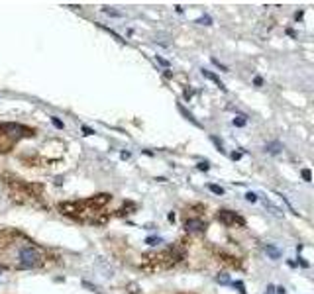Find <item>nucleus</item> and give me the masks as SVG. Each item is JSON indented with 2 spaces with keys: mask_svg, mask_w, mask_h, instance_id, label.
I'll use <instances>...</instances> for the list:
<instances>
[{
  "mask_svg": "<svg viewBox=\"0 0 314 294\" xmlns=\"http://www.w3.org/2000/svg\"><path fill=\"white\" fill-rule=\"evenodd\" d=\"M196 24H202V26H210V24H212V18H210V16H202V18H198V20H196Z\"/></svg>",
  "mask_w": 314,
  "mask_h": 294,
  "instance_id": "8",
  "label": "nucleus"
},
{
  "mask_svg": "<svg viewBox=\"0 0 314 294\" xmlns=\"http://www.w3.org/2000/svg\"><path fill=\"white\" fill-rule=\"evenodd\" d=\"M253 84H255V86H261V84H263V79H261V77H255V79H253Z\"/></svg>",
  "mask_w": 314,
  "mask_h": 294,
  "instance_id": "20",
  "label": "nucleus"
},
{
  "mask_svg": "<svg viewBox=\"0 0 314 294\" xmlns=\"http://www.w3.org/2000/svg\"><path fill=\"white\" fill-rule=\"evenodd\" d=\"M281 149H283V145L279 141H271V143L265 145V153H271V155H279Z\"/></svg>",
  "mask_w": 314,
  "mask_h": 294,
  "instance_id": "5",
  "label": "nucleus"
},
{
  "mask_svg": "<svg viewBox=\"0 0 314 294\" xmlns=\"http://www.w3.org/2000/svg\"><path fill=\"white\" fill-rule=\"evenodd\" d=\"M161 241H163L161 237H148V239H146V243H148V245H159Z\"/></svg>",
  "mask_w": 314,
  "mask_h": 294,
  "instance_id": "12",
  "label": "nucleus"
},
{
  "mask_svg": "<svg viewBox=\"0 0 314 294\" xmlns=\"http://www.w3.org/2000/svg\"><path fill=\"white\" fill-rule=\"evenodd\" d=\"M202 75H204L206 79H210L212 83H216V86H218L220 90H224V92H226V86H224V83H222V81H220L216 75H212V73H210V71H206V69H202Z\"/></svg>",
  "mask_w": 314,
  "mask_h": 294,
  "instance_id": "4",
  "label": "nucleus"
},
{
  "mask_svg": "<svg viewBox=\"0 0 314 294\" xmlns=\"http://www.w3.org/2000/svg\"><path fill=\"white\" fill-rule=\"evenodd\" d=\"M218 220L222 222V224H236V222H239V218L236 216L234 212H230V210H220V214H218Z\"/></svg>",
  "mask_w": 314,
  "mask_h": 294,
  "instance_id": "3",
  "label": "nucleus"
},
{
  "mask_svg": "<svg viewBox=\"0 0 314 294\" xmlns=\"http://www.w3.org/2000/svg\"><path fill=\"white\" fill-rule=\"evenodd\" d=\"M263 249H265V253H267L271 259H279V257H281V251H279L277 247H273V245H265Z\"/></svg>",
  "mask_w": 314,
  "mask_h": 294,
  "instance_id": "7",
  "label": "nucleus"
},
{
  "mask_svg": "<svg viewBox=\"0 0 314 294\" xmlns=\"http://www.w3.org/2000/svg\"><path fill=\"white\" fill-rule=\"evenodd\" d=\"M234 289H237V293L239 294H245V287H243V283H239V281H236V283H230Z\"/></svg>",
  "mask_w": 314,
  "mask_h": 294,
  "instance_id": "9",
  "label": "nucleus"
},
{
  "mask_svg": "<svg viewBox=\"0 0 314 294\" xmlns=\"http://www.w3.org/2000/svg\"><path fill=\"white\" fill-rule=\"evenodd\" d=\"M239 157H241V153H232V159H234V161H237Z\"/></svg>",
  "mask_w": 314,
  "mask_h": 294,
  "instance_id": "24",
  "label": "nucleus"
},
{
  "mask_svg": "<svg viewBox=\"0 0 314 294\" xmlns=\"http://www.w3.org/2000/svg\"><path fill=\"white\" fill-rule=\"evenodd\" d=\"M18 259H20V263H18L20 269H34V267H38L39 263H41V253L36 247L26 245V247L20 249Z\"/></svg>",
  "mask_w": 314,
  "mask_h": 294,
  "instance_id": "1",
  "label": "nucleus"
},
{
  "mask_svg": "<svg viewBox=\"0 0 314 294\" xmlns=\"http://www.w3.org/2000/svg\"><path fill=\"white\" fill-rule=\"evenodd\" d=\"M275 293V287H273V285H269V287H267V293H265V294H273Z\"/></svg>",
  "mask_w": 314,
  "mask_h": 294,
  "instance_id": "23",
  "label": "nucleus"
},
{
  "mask_svg": "<svg viewBox=\"0 0 314 294\" xmlns=\"http://www.w3.org/2000/svg\"><path fill=\"white\" fill-rule=\"evenodd\" d=\"M104 14H108V16H116V18L122 16V12H118V10H110V8H104Z\"/></svg>",
  "mask_w": 314,
  "mask_h": 294,
  "instance_id": "14",
  "label": "nucleus"
},
{
  "mask_svg": "<svg viewBox=\"0 0 314 294\" xmlns=\"http://www.w3.org/2000/svg\"><path fill=\"white\" fill-rule=\"evenodd\" d=\"M212 63H214L216 67H220V71H228V67H224V65H222V63H220L218 59H212Z\"/></svg>",
  "mask_w": 314,
  "mask_h": 294,
  "instance_id": "17",
  "label": "nucleus"
},
{
  "mask_svg": "<svg viewBox=\"0 0 314 294\" xmlns=\"http://www.w3.org/2000/svg\"><path fill=\"white\" fill-rule=\"evenodd\" d=\"M216 281H218L220 285H230V279H228L226 275H218V277H216Z\"/></svg>",
  "mask_w": 314,
  "mask_h": 294,
  "instance_id": "13",
  "label": "nucleus"
},
{
  "mask_svg": "<svg viewBox=\"0 0 314 294\" xmlns=\"http://www.w3.org/2000/svg\"><path fill=\"white\" fill-rule=\"evenodd\" d=\"M179 112H181V114H183V116H185L187 120H191V122H193V124H195L196 127H200V122L196 120V118H195V116H193V114H191V112H187V110H185L183 106H179Z\"/></svg>",
  "mask_w": 314,
  "mask_h": 294,
  "instance_id": "6",
  "label": "nucleus"
},
{
  "mask_svg": "<svg viewBox=\"0 0 314 294\" xmlns=\"http://www.w3.org/2000/svg\"><path fill=\"white\" fill-rule=\"evenodd\" d=\"M157 63H161V65H163V67H169V63H167V61H165V59H161V57H157Z\"/></svg>",
  "mask_w": 314,
  "mask_h": 294,
  "instance_id": "22",
  "label": "nucleus"
},
{
  "mask_svg": "<svg viewBox=\"0 0 314 294\" xmlns=\"http://www.w3.org/2000/svg\"><path fill=\"white\" fill-rule=\"evenodd\" d=\"M82 131H84V135H92L94 133V129H90L88 126H82Z\"/></svg>",
  "mask_w": 314,
  "mask_h": 294,
  "instance_id": "19",
  "label": "nucleus"
},
{
  "mask_svg": "<svg viewBox=\"0 0 314 294\" xmlns=\"http://www.w3.org/2000/svg\"><path fill=\"white\" fill-rule=\"evenodd\" d=\"M208 188H210V190H212L214 194H220V196L224 194V188H222V186H218V184H210Z\"/></svg>",
  "mask_w": 314,
  "mask_h": 294,
  "instance_id": "10",
  "label": "nucleus"
},
{
  "mask_svg": "<svg viewBox=\"0 0 314 294\" xmlns=\"http://www.w3.org/2000/svg\"><path fill=\"white\" fill-rule=\"evenodd\" d=\"M185 230H187L189 234H200V232L206 230V224H204L202 220H187V222H185Z\"/></svg>",
  "mask_w": 314,
  "mask_h": 294,
  "instance_id": "2",
  "label": "nucleus"
},
{
  "mask_svg": "<svg viewBox=\"0 0 314 294\" xmlns=\"http://www.w3.org/2000/svg\"><path fill=\"white\" fill-rule=\"evenodd\" d=\"M303 178H305V180H311V178H313V175H311V171H309V169H305V171H303Z\"/></svg>",
  "mask_w": 314,
  "mask_h": 294,
  "instance_id": "18",
  "label": "nucleus"
},
{
  "mask_svg": "<svg viewBox=\"0 0 314 294\" xmlns=\"http://www.w3.org/2000/svg\"><path fill=\"white\" fill-rule=\"evenodd\" d=\"M198 169H200V171H208V163H206V161H204V163H198Z\"/></svg>",
  "mask_w": 314,
  "mask_h": 294,
  "instance_id": "21",
  "label": "nucleus"
},
{
  "mask_svg": "<svg viewBox=\"0 0 314 294\" xmlns=\"http://www.w3.org/2000/svg\"><path fill=\"white\" fill-rule=\"evenodd\" d=\"M234 126H237V127L245 126V116H237V118H234Z\"/></svg>",
  "mask_w": 314,
  "mask_h": 294,
  "instance_id": "11",
  "label": "nucleus"
},
{
  "mask_svg": "<svg viewBox=\"0 0 314 294\" xmlns=\"http://www.w3.org/2000/svg\"><path fill=\"white\" fill-rule=\"evenodd\" d=\"M51 122H53V126L57 127V129H63V122H61L59 118H55V116H53V118H51Z\"/></svg>",
  "mask_w": 314,
  "mask_h": 294,
  "instance_id": "16",
  "label": "nucleus"
},
{
  "mask_svg": "<svg viewBox=\"0 0 314 294\" xmlns=\"http://www.w3.org/2000/svg\"><path fill=\"white\" fill-rule=\"evenodd\" d=\"M245 200H247V202H255V200H257V194H255V192H247V194H245Z\"/></svg>",
  "mask_w": 314,
  "mask_h": 294,
  "instance_id": "15",
  "label": "nucleus"
}]
</instances>
